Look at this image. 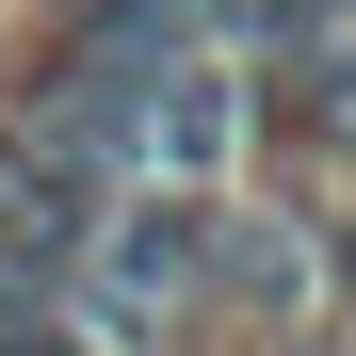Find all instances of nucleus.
I'll use <instances>...</instances> for the list:
<instances>
[{"instance_id":"obj_1","label":"nucleus","mask_w":356,"mask_h":356,"mask_svg":"<svg viewBox=\"0 0 356 356\" xmlns=\"http://www.w3.org/2000/svg\"><path fill=\"white\" fill-rule=\"evenodd\" d=\"M211 291H227V308H308V291H324V243L291 211H211Z\"/></svg>"}]
</instances>
